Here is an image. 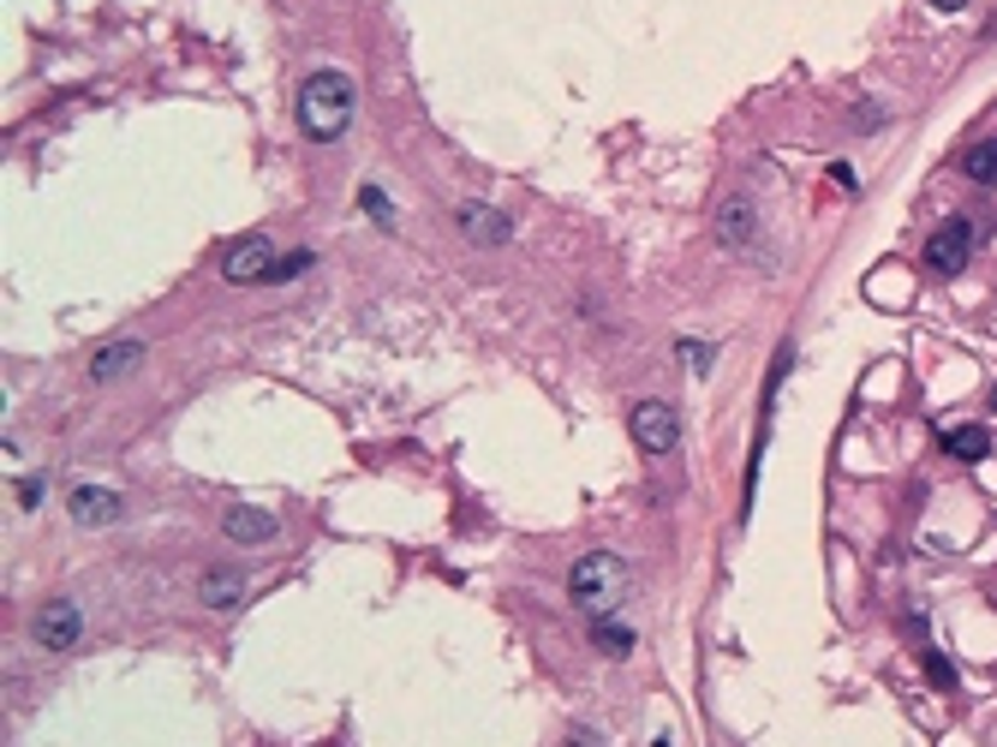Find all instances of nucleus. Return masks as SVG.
Masks as SVG:
<instances>
[{
	"label": "nucleus",
	"mask_w": 997,
	"mask_h": 747,
	"mask_svg": "<svg viewBox=\"0 0 997 747\" xmlns=\"http://www.w3.org/2000/svg\"><path fill=\"white\" fill-rule=\"evenodd\" d=\"M561 747H604V730H597V724H573Z\"/></svg>",
	"instance_id": "19"
},
{
	"label": "nucleus",
	"mask_w": 997,
	"mask_h": 747,
	"mask_svg": "<svg viewBox=\"0 0 997 747\" xmlns=\"http://www.w3.org/2000/svg\"><path fill=\"white\" fill-rule=\"evenodd\" d=\"M681 359L693 365V371H705V365H711V347H705V341H681Z\"/></svg>",
	"instance_id": "20"
},
{
	"label": "nucleus",
	"mask_w": 997,
	"mask_h": 747,
	"mask_svg": "<svg viewBox=\"0 0 997 747\" xmlns=\"http://www.w3.org/2000/svg\"><path fill=\"white\" fill-rule=\"evenodd\" d=\"M359 204H365L370 215H377V222H382V227H394V210H389V198H382V192H377V186H365V192H359Z\"/></svg>",
	"instance_id": "18"
},
{
	"label": "nucleus",
	"mask_w": 997,
	"mask_h": 747,
	"mask_svg": "<svg viewBox=\"0 0 997 747\" xmlns=\"http://www.w3.org/2000/svg\"><path fill=\"white\" fill-rule=\"evenodd\" d=\"M144 365V341H108V347L91 359V383H120Z\"/></svg>",
	"instance_id": "11"
},
{
	"label": "nucleus",
	"mask_w": 997,
	"mask_h": 747,
	"mask_svg": "<svg viewBox=\"0 0 997 747\" xmlns=\"http://www.w3.org/2000/svg\"><path fill=\"white\" fill-rule=\"evenodd\" d=\"M962 174H968L974 186H997V138H980V144H968Z\"/></svg>",
	"instance_id": "15"
},
{
	"label": "nucleus",
	"mask_w": 997,
	"mask_h": 747,
	"mask_svg": "<svg viewBox=\"0 0 997 747\" xmlns=\"http://www.w3.org/2000/svg\"><path fill=\"white\" fill-rule=\"evenodd\" d=\"M931 7H938V12H962L968 0H931Z\"/></svg>",
	"instance_id": "22"
},
{
	"label": "nucleus",
	"mask_w": 997,
	"mask_h": 747,
	"mask_svg": "<svg viewBox=\"0 0 997 747\" xmlns=\"http://www.w3.org/2000/svg\"><path fill=\"white\" fill-rule=\"evenodd\" d=\"M198 592H203V610H234L246 598V574L239 568H203Z\"/></svg>",
	"instance_id": "13"
},
{
	"label": "nucleus",
	"mask_w": 997,
	"mask_h": 747,
	"mask_svg": "<svg viewBox=\"0 0 997 747\" xmlns=\"http://www.w3.org/2000/svg\"><path fill=\"white\" fill-rule=\"evenodd\" d=\"M830 180H836L842 192H854V168H848V162H836V168H830Z\"/></svg>",
	"instance_id": "21"
},
{
	"label": "nucleus",
	"mask_w": 997,
	"mask_h": 747,
	"mask_svg": "<svg viewBox=\"0 0 997 747\" xmlns=\"http://www.w3.org/2000/svg\"><path fill=\"white\" fill-rule=\"evenodd\" d=\"M651 747H675V742H669V736H657V742H651Z\"/></svg>",
	"instance_id": "23"
},
{
	"label": "nucleus",
	"mask_w": 997,
	"mask_h": 747,
	"mask_svg": "<svg viewBox=\"0 0 997 747\" xmlns=\"http://www.w3.org/2000/svg\"><path fill=\"white\" fill-rule=\"evenodd\" d=\"M353 108H359V91H353L347 72L323 67L299 84V132L311 144H335L341 132L353 126Z\"/></svg>",
	"instance_id": "1"
},
{
	"label": "nucleus",
	"mask_w": 997,
	"mask_h": 747,
	"mask_svg": "<svg viewBox=\"0 0 997 747\" xmlns=\"http://www.w3.org/2000/svg\"><path fill=\"white\" fill-rule=\"evenodd\" d=\"M628 425H633V442L645 454H675L681 449V419H675L669 401H633Z\"/></svg>",
	"instance_id": "3"
},
{
	"label": "nucleus",
	"mask_w": 997,
	"mask_h": 747,
	"mask_svg": "<svg viewBox=\"0 0 997 747\" xmlns=\"http://www.w3.org/2000/svg\"><path fill=\"white\" fill-rule=\"evenodd\" d=\"M460 234H466L472 246H508V239H514V222H508L502 210H490V204H460Z\"/></svg>",
	"instance_id": "9"
},
{
	"label": "nucleus",
	"mask_w": 997,
	"mask_h": 747,
	"mask_svg": "<svg viewBox=\"0 0 997 747\" xmlns=\"http://www.w3.org/2000/svg\"><path fill=\"white\" fill-rule=\"evenodd\" d=\"M585 640H592L604 657H633V645H639V635H633V616H621V610H609V616H592Z\"/></svg>",
	"instance_id": "10"
},
{
	"label": "nucleus",
	"mask_w": 997,
	"mask_h": 747,
	"mask_svg": "<svg viewBox=\"0 0 997 747\" xmlns=\"http://www.w3.org/2000/svg\"><path fill=\"white\" fill-rule=\"evenodd\" d=\"M759 234H764L759 204H752L747 192H728L723 204H717V246L735 251V258H747V251L759 246Z\"/></svg>",
	"instance_id": "4"
},
{
	"label": "nucleus",
	"mask_w": 997,
	"mask_h": 747,
	"mask_svg": "<svg viewBox=\"0 0 997 747\" xmlns=\"http://www.w3.org/2000/svg\"><path fill=\"white\" fill-rule=\"evenodd\" d=\"M968 251H974V227H968V222H943L938 234L926 239V270L931 275H956V270H968Z\"/></svg>",
	"instance_id": "7"
},
{
	"label": "nucleus",
	"mask_w": 997,
	"mask_h": 747,
	"mask_svg": "<svg viewBox=\"0 0 997 747\" xmlns=\"http://www.w3.org/2000/svg\"><path fill=\"white\" fill-rule=\"evenodd\" d=\"M311 270V251H287V258H275V270H270V282L263 287H281V282H299V275Z\"/></svg>",
	"instance_id": "17"
},
{
	"label": "nucleus",
	"mask_w": 997,
	"mask_h": 747,
	"mask_svg": "<svg viewBox=\"0 0 997 747\" xmlns=\"http://www.w3.org/2000/svg\"><path fill=\"white\" fill-rule=\"evenodd\" d=\"M270 270H275V246H270V234H246L239 246H227V258H222V282H234V287H251V282H270Z\"/></svg>",
	"instance_id": "5"
},
{
	"label": "nucleus",
	"mask_w": 997,
	"mask_h": 747,
	"mask_svg": "<svg viewBox=\"0 0 997 747\" xmlns=\"http://www.w3.org/2000/svg\"><path fill=\"white\" fill-rule=\"evenodd\" d=\"M222 533L234 538V544H270V538L281 533V521H275L270 509H251V502H239V509H227Z\"/></svg>",
	"instance_id": "12"
},
{
	"label": "nucleus",
	"mask_w": 997,
	"mask_h": 747,
	"mask_svg": "<svg viewBox=\"0 0 997 747\" xmlns=\"http://www.w3.org/2000/svg\"><path fill=\"white\" fill-rule=\"evenodd\" d=\"M919 669H926V681H931L938 693L956 688V669H950V657H943V652H919Z\"/></svg>",
	"instance_id": "16"
},
{
	"label": "nucleus",
	"mask_w": 997,
	"mask_h": 747,
	"mask_svg": "<svg viewBox=\"0 0 997 747\" xmlns=\"http://www.w3.org/2000/svg\"><path fill=\"white\" fill-rule=\"evenodd\" d=\"M120 490H108V485H79V490H67V514L79 526H114L120 521Z\"/></svg>",
	"instance_id": "8"
},
{
	"label": "nucleus",
	"mask_w": 997,
	"mask_h": 747,
	"mask_svg": "<svg viewBox=\"0 0 997 747\" xmlns=\"http://www.w3.org/2000/svg\"><path fill=\"white\" fill-rule=\"evenodd\" d=\"M943 449L962 454V461H986V454H992V430L986 425H950V430H943Z\"/></svg>",
	"instance_id": "14"
},
{
	"label": "nucleus",
	"mask_w": 997,
	"mask_h": 747,
	"mask_svg": "<svg viewBox=\"0 0 997 747\" xmlns=\"http://www.w3.org/2000/svg\"><path fill=\"white\" fill-rule=\"evenodd\" d=\"M628 586H633L628 556H616V550H585V556H573V568H568V598H573V610H585V616L621 610Z\"/></svg>",
	"instance_id": "2"
},
{
	"label": "nucleus",
	"mask_w": 997,
	"mask_h": 747,
	"mask_svg": "<svg viewBox=\"0 0 997 747\" xmlns=\"http://www.w3.org/2000/svg\"><path fill=\"white\" fill-rule=\"evenodd\" d=\"M31 635H36L43 652H67V645H79V635H84V610L72 598H55V604H43V610H36Z\"/></svg>",
	"instance_id": "6"
}]
</instances>
